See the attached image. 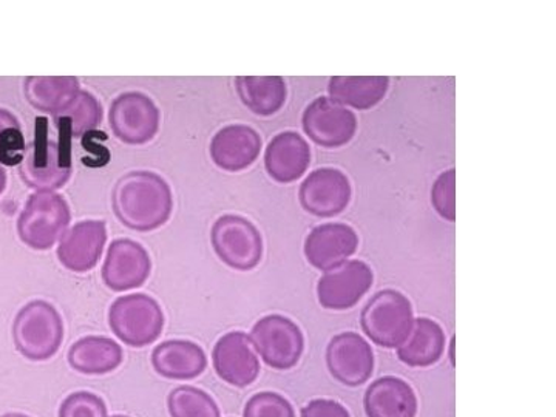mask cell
<instances>
[{"label":"cell","mask_w":556,"mask_h":417,"mask_svg":"<svg viewBox=\"0 0 556 417\" xmlns=\"http://www.w3.org/2000/svg\"><path fill=\"white\" fill-rule=\"evenodd\" d=\"M262 138L248 126H229L211 142V156L219 169L240 172L258 159Z\"/></svg>","instance_id":"obj_18"},{"label":"cell","mask_w":556,"mask_h":417,"mask_svg":"<svg viewBox=\"0 0 556 417\" xmlns=\"http://www.w3.org/2000/svg\"><path fill=\"white\" fill-rule=\"evenodd\" d=\"M413 321L412 303L404 294L391 289L378 292L362 313L365 334L383 348L401 346L412 331Z\"/></svg>","instance_id":"obj_6"},{"label":"cell","mask_w":556,"mask_h":417,"mask_svg":"<svg viewBox=\"0 0 556 417\" xmlns=\"http://www.w3.org/2000/svg\"><path fill=\"white\" fill-rule=\"evenodd\" d=\"M67 201L53 192H38L30 197L17 222L22 243L36 251H47L61 239L68 228Z\"/></svg>","instance_id":"obj_5"},{"label":"cell","mask_w":556,"mask_h":417,"mask_svg":"<svg viewBox=\"0 0 556 417\" xmlns=\"http://www.w3.org/2000/svg\"><path fill=\"white\" fill-rule=\"evenodd\" d=\"M160 110L144 93L119 94L110 108V127L115 137L130 146L152 141L160 130Z\"/></svg>","instance_id":"obj_9"},{"label":"cell","mask_w":556,"mask_h":417,"mask_svg":"<svg viewBox=\"0 0 556 417\" xmlns=\"http://www.w3.org/2000/svg\"><path fill=\"white\" fill-rule=\"evenodd\" d=\"M113 334L131 348H144L159 340L164 328L160 303L148 294L124 295L109 311Z\"/></svg>","instance_id":"obj_4"},{"label":"cell","mask_w":556,"mask_h":417,"mask_svg":"<svg viewBox=\"0 0 556 417\" xmlns=\"http://www.w3.org/2000/svg\"><path fill=\"white\" fill-rule=\"evenodd\" d=\"M308 142L294 131H285L270 141L266 150V170L278 182H292L308 169Z\"/></svg>","instance_id":"obj_20"},{"label":"cell","mask_w":556,"mask_h":417,"mask_svg":"<svg viewBox=\"0 0 556 417\" xmlns=\"http://www.w3.org/2000/svg\"><path fill=\"white\" fill-rule=\"evenodd\" d=\"M390 79L386 76H336L329 84L331 100L365 110L383 100Z\"/></svg>","instance_id":"obj_25"},{"label":"cell","mask_w":556,"mask_h":417,"mask_svg":"<svg viewBox=\"0 0 556 417\" xmlns=\"http://www.w3.org/2000/svg\"><path fill=\"white\" fill-rule=\"evenodd\" d=\"M60 417H109L108 405L97 394L78 391L62 402Z\"/></svg>","instance_id":"obj_31"},{"label":"cell","mask_w":556,"mask_h":417,"mask_svg":"<svg viewBox=\"0 0 556 417\" xmlns=\"http://www.w3.org/2000/svg\"><path fill=\"white\" fill-rule=\"evenodd\" d=\"M237 91L248 109L262 116L274 115L287 101V84L280 76H240Z\"/></svg>","instance_id":"obj_26"},{"label":"cell","mask_w":556,"mask_h":417,"mask_svg":"<svg viewBox=\"0 0 556 417\" xmlns=\"http://www.w3.org/2000/svg\"><path fill=\"white\" fill-rule=\"evenodd\" d=\"M113 211L124 226L150 232L166 225L174 211V197L166 179L153 172L124 175L112 193Z\"/></svg>","instance_id":"obj_1"},{"label":"cell","mask_w":556,"mask_h":417,"mask_svg":"<svg viewBox=\"0 0 556 417\" xmlns=\"http://www.w3.org/2000/svg\"><path fill=\"white\" fill-rule=\"evenodd\" d=\"M445 336L437 321L416 318L405 342L397 348V356L408 367L426 368L437 364L444 353Z\"/></svg>","instance_id":"obj_23"},{"label":"cell","mask_w":556,"mask_h":417,"mask_svg":"<svg viewBox=\"0 0 556 417\" xmlns=\"http://www.w3.org/2000/svg\"><path fill=\"white\" fill-rule=\"evenodd\" d=\"M152 273V260L137 241L119 239L110 244L102 266L105 287L115 292L137 289L148 281Z\"/></svg>","instance_id":"obj_11"},{"label":"cell","mask_w":556,"mask_h":417,"mask_svg":"<svg viewBox=\"0 0 556 417\" xmlns=\"http://www.w3.org/2000/svg\"><path fill=\"white\" fill-rule=\"evenodd\" d=\"M54 126L62 137L70 139L83 137L97 129L101 124L102 109L100 101L89 93V91H79L67 108L62 109L60 113L53 116Z\"/></svg>","instance_id":"obj_27"},{"label":"cell","mask_w":556,"mask_h":417,"mask_svg":"<svg viewBox=\"0 0 556 417\" xmlns=\"http://www.w3.org/2000/svg\"><path fill=\"white\" fill-rule=\"evenodd\" d=\"M27 144L20 121L9 110L0 109V166H20Z\"/></svg>","instance_id":"obj_29"},{"label":"cell","mask_w":556,"mask_h":417,"mask_svg":"<svg viewBox=\"0 0 556 417\" xmlns=\"http://www.w3.org/2000/svg\"><path fill=\"white\" fill-rule=\"evenodd\" d=\"M249 339L265 364L280 371L294 368L305 348V340L298 325L277 314L258 320Z\"/></svg>","instance_id":"obj_7"},{"label":"cell","mask_w":556,"mask_h":417,"mask_svg":"<svg viewBox=\"0 0 556 417\" xmlns=\"http://www.w3.org/2000/svg\"><path fill=\"white\" fill-rule=\"evenodd\" d=\"M351 188L340 170L318 169L313 172L300 189L303 207L318 217L339 214L350 203Z\"/></svg>","instance_id":"obj_16"},{"label":"cell","mask_w":556,"mask_h":417,"mask_svg":"<svg viewBox=\"0 0 556 417\" xmlns=\"http://www.w3.org/2000/svg\"><path fill=\"white\" fill-rule=\"evenodd\" d=\"M303 129L325 148L346 144L356 131V116L329 98H318L303 115Z\"/></svg>","instance_id":"obj_15"},{"label":"cell","mask_w":556,"mask_h":417,"mask_svg":"<svg viewBox=\"0 0 556 417\" xmlns=\"http://www.w3.org/2000/svg\"><path fill=\"white\" fill-rule=\"evenodd\" d=\"M152 367L170 380H192L203 375L207 357L203 348L189 340H167L152 353Z\"/></svg>","instance_id":"obj_19"},{"label":"cell","mask_w":556,"mask_h":417,"mask_svg":"<svg viewBox=\"0 0 556 417\" xmlns=\"http://www.w3.org/2000/svg\"><path fill=\"white\" fill-rule=\"evenodd\" d=\"M105 241L108 229L104 222H80L61 237L58 258L72 273H89L100 262Z\"/></svg>","instance_id":"obj_14"},{"label":"cell","mask_w":556,"mask_h":417,"mask_svg":"<svg viewBox=\"0 0 556 417\" xmlns=\"http://www.w3.org/2000/svg\"><path fill=\"white\" fill-rule=\"evenodd\" d=\"M170 417H222L217 402L195 387H178L167 396Z\"/></svg>","instance_id":"obj_28"},{"label":"cell","mask_w":556,"mask_h":417,"mask_svg":"<svg viewBox=\"0 0 556 417\" xmlns=\"http://www.w3.org/2000/svg\"><path fill=\"white\" fill-rule=\"evenodd\" d=\"M215 372L223 382L237 388L254 383L260 375V362L248 334L228 332L218 340L212 353Z\"/></svg>","instance_id":"obj_12"},{"label":"cell","mask_w":556,"mask_h":417,"mask_svg":"<svg viewBox=\"0 0 556 417\" xmlns=\"http://www.w3.org/2000/svg\"><path fill=\"white\" fill-rule=\"evenodd\" d=\"M112 417H129V416H112Z\"/></svg>","instance_id":"obj_36"},{"label":"cell","mask_w":556,"mask_h":417,"mask_svg":"<svg viewBox=\"0 0 556 417\" xmlns=\"http://www.w3.org/2000/svg\"><path fill=\"white\" fill-rule=\"evenodd\" d=\"M123 348L100 336L80 339L68 350L70 367L87 376L109 375L123 364Z\"/></svg>","instance_id":"obj_22"},{"label":"cell","mask_w":556,"mask_h":417,"mask_svg":"<svg viewBox=\"0 0 556 417\" xmlns=\"http://www.w3.org/2000/svg\"><path fill=\"white\" fill-rule=\"evenodd\" d=\"M372 285V270L367 263L350 260L325 270L317 285L318 302L327 309H350L367 294Z\"/></svg>","instance_id":"obj_10"},{"label":"cell","mask_w":556,"mask_h":417,"mask_svg":"<svg viewBox=\"0 0 556 417\" xmlns=\"http://www.w3.org/2000/svg\"><path fill=\"white\" fill-rule=\"evenodd\" d=\"M7 186V174L5 170L2 169V166H0V193L3 192V189H5Z\"/></svg>","instance_id":"obj_34"},{"label":"cell","mask_w":556,"mask_h":417,"mask_svg":"<svg viewBox=\"0 0 556 417\" xmlns=\"http://www.w3.org/2000/svg\"><path fill=\"white\" fill-rule=\"evenodd\" d=\"M302 417H350V413L339 402L316 399L302 409Z\"/></svg>","instance_id":"obj_33"},{"label":"cell","mask_w":556,"mask_h":417,"mask_svg":"<svg viewBox=\"0 0 556 417\" xmlns=\"http://www.w3.org/2000/svg\"><path fill=\"white\" fill-rule=\"evenodd\" d=\"M243 417H295V413L288 399L265 391L249 399Z\"/></svg>","instance_id":"obj_30"},{"label":"cell","mask_w":556,"mask_h":417,"mask_svg":"<svg viewBox=\"0 0 556 417\" xmlns=\"http://www.w3.org/2000/svg\"><path fill=\"white\" fill-rule=\"evenodd\" d=\"M368 417H416L417 397L405 380L382 378L372 382L365 393Z\"/></svg>","instance_id":"obj_21"},{"label":"cell","mask_w":556,"mask_h":417,"mask_svg":"<svg viewBox=\"0 0 556 417\" xmlns=\"http://www.w3.org/2000/svg\"><path fill=\"white\" fill-rule=\"evenodd\" d=\"M79 79L75 76H31L24 84V93L33 108L56 115L78 97Z\"/></svg>","instance_id":"obj_24"},{"label":"cell","mask_w":556,"mask_h":417,"mask_svg":"<svg viewBox=\"0 0 556 417\" xmlns=\"http://www.w3.org/2000/svg\"><path fill=\"white\" fill-rule=\"evenodd\" d=\"M357 244L356 232L350 226L329 223L309 233L305 255L314 268L329 270L348 262V257L356 252Z\"/></svg>","instance_id":"obj_17"},{"label":"cell","mask_w":556,"mask_h":417,"mask_svg":"<svg viewBox=\"0 0 556 417\" xmlns=\"http://www.w3.org/2000/svg\"><path fill=\"white\" fill-rule=\"evenodd\" d=\"M431 201L439 214L450 222H455V170L445 172L434 185Z\"/></svg>","instance_id":"obj_32"},{"label":"cell","mask_w":556,"mask_h":417,"mask_svg":"<svg viewBox=\"0 0 556 417\" xmlns=\"http://www.w3.org/2000/svg\"><path fill=\"white\" fill-rule=\"evenodd\" d=\"M0 417H30V416L22 415V413H7V415L0 416Z\"/></svg>","instance_id":"obj_35"},{"label":"cell","mask_w":556,"mask_h":417,"mask_svg":"<svg viewBox=\"0 0 556 417\" xmlns=\"http://www.w3.org/2000/svg\"><path fill=\"white\" fill-rule=\"evenodd\" d=\"M212 247L232 269L251 270L262 262V236L251 222L237 215H225L215 222Z\"/></svg>","instance_id":"obj_8"},{"label":"cell","mask_w":556,"mask_h":417,"mask_svg":"<svg viewBox=\"0 0 556 417\" xmlns=\"http://www.w3.org/2000/svg\"><path fill=\"white\" fill-rule=\"evenodd\" d=\"M70 175L72 139L60 135V139L54 141L49 135V119H36L35 139L27 146L21 167L25 185L39 192H51L64 188Z\"/></svg>","instance_id":"obj_2"},{"label":"cell","mask_w":556,"mask_h":417,"mask_svg":"<svg viewBox=\"0 0 556 417\" xmlns=\"http://www.w3.org/2000/svg\"><path fill=\"white\" fill-rule=\"evenodd\" d=\"M13 340L17 351L28 361H49L60 351L64 340L61 314L46 300H33L14 318Z\"/></svg>","instance_id":"obj_3"},{"label":"cell","mask_w":556,"mask_h":417,"mask_svg":"<svg viewBox=\"0 0 556 417\" xmlns=\"http://www.w3.org/2000/svg\"><path fill=\"white\" fill-rule=\"evenodd\" d=\"M327 364L332 378L343 386L358 387L371 378L375 356L367 340L356 332H345L329 343Z\"/></svg>","instance_id":"obj_13"}]
</instances>
